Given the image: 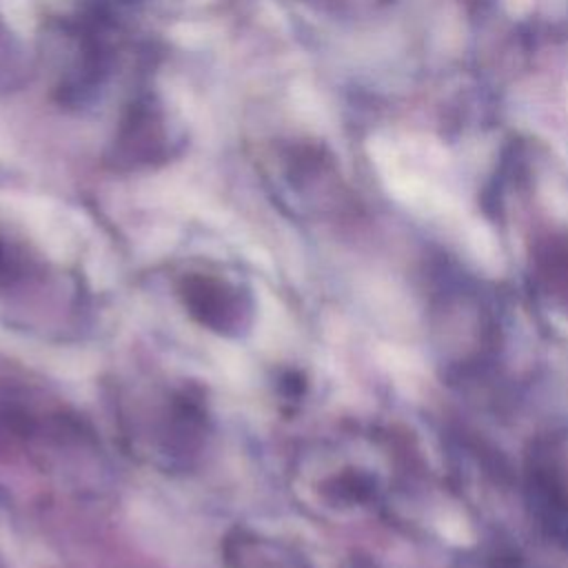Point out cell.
<instances>
[{
    "instance_id": "6da1fadb",
    "label": "cell",
    "mask_w": 568,
    "mask_h": 568,
    "mask_svg": "<svg viewBox=\"0 0 568 568\" xmlns=\"http://www.w3.org/2000/svg\"><path fill=\"white\" fill-rule=\"evenodd\" d=\"M180 295L189 313L215 333H240L248 322V297L224 277L191 273L182 280Z\"/></svg>"
},
{
    "instance_id": "7a4b0ae2",
    "label": "cell",
    "mask_w": 568,
    "mask_h": 568,
    "mask_svg": "<svg viewBox=\"0 0 568 568\" xmlns=\"http://www.w3.org/2000/svg\"><path fill=\"white\" fill-rule=\"evenodd\" d=\"M22 273H24V255L16 246L0 240V286L13 284L18 277H22Z\"/></svg>"
}]
</instances>
